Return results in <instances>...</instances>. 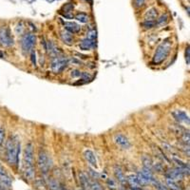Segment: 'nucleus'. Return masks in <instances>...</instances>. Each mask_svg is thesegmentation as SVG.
<instances>
[{
  "label": "nucleus",
  "instance_id": "obj_12",
  "mask_svg": "<svg viewBox=\"0 0 190 190\" xmlns=\"http://www.w3.org/2000/svg\"><path fill=\"white\" fill-rule=\"evenodd\" d=\"M94 46H95L94 40L89 39L88 37L85 38V39H83V40L80 42V44H79L80 49L83 50V51H89V50L92 49Z\"/></svg>",
  "mask_w": 190,
  "mask_h": 190
},
{
  "label": "nucleus",
  "instance_id": "obj_3",
  "mask_svg": "<svg viewBox=\"0 0 190 190\" xmlns=\"http://www.w3.org/2000/svg\"><path fill=\"white\" fill-rule=\"evenodd\" d=\"M24 167L25 169L34 168V152L31 142H29L24 150Z\"/></svg>",
  "mask_w": 190,
  "mask_h": 190
},
{
  "label": "nucleus",
  "instance_id": "obj_16",
  "mask_svg": "<svg viewBox=\"0 0 190 190\" xmlns=\"http://www.w3.org/2000/svg\"><path fill=\"white\" fill-rule=\"evenodd\" d=\"M156 18H157V10L155 8H150L145 14L146 21H155Z\"/></svg>",
  "mask_w": 190,
  "mask_h": 190
},
{
  "label": "nucleus",
  "instance_id": "obj_14",
  "mask_svg": "<svg viewBox=\"0 0 190 190\" xmlns=\"http://www.w3.org/2000/svg\"><path fill=\"white\" fill-rule=\"evenodd\" d=\"M114 174L116 176V179L118 180V182H120L122 184H126V179L124 172H123V170H122V168L120 167V166H118V165L114 166Z\"/></svg>",
  "mask_w": 190,
  "mask_h": 190
},
{
  "label": "nucleus",
  "instance_id": "obj_18",
  "mask_svg": "<svg viewBox=\"0 0 190 190\" xmlns=\"http://www.w3.org/2000/svg\"><path fill=\"white\" fill-rule=\"evenodd\" d=\"M142 163L144 164V167L145 168H147V169H152L153 168V162H152V159L147 156V155H144L142 157Z\"/></svg>",
  "mask_w": 190,
  "mask_h": 190
},
{
  "label": "nucleus",
  "instance_id": "obj_24",
  "mask_svg": "<svg viewBox=\"0 0 190 190\" xmlns=\"http://www.w3.org/2000/svg\"><path fill=\"white\" fill-rule=\"evenodd\" d=\"M142 27L147 30H150L152 28H154L156 26V21H145L144 23L142 24Z\"/></svg>",
  "mask_w": 190,
  "mask_h": 190
},
{
  "label": "nucleus",
  "instance_id": "obj_13",
  "mask_svg": "<svg viewBox=\"0 0 190 190\" xmlns=\"http://www.w3.org/2000/svg\"><path fill=\"white\" fill-rule=\"evenodd\" d=\"M64 27L70 33H77L80 31V26L75 22H64Z\"/></svg>",
  "mask_w": 190,
  "mask_h": 190
},
{
  "label": "nucleus",
  "instance_id": "obj_6",
  "mask_svg": "<svg viewBox=\"0 0 190 190\" xmlns=\"http://www.w3.org/2000/svg\"><path fill=\"white\" fill-rule=\"evenodd\" d=\"M68 65V59L66 57L56 56L52 60V70L54 73H60Z\"/></svg>",
  "mask_w": 190,
  "mask_h": 190
},
{
  "label": "nucleus",
  "instance_id": "obj_15",
  "mask_svg": "<svg viewBox=\"0 0 190 190\" xmlns=\"http://www.w3.org/2000/svg\"><path fill=\"white\" fill-rule=\"evenodd\" d=\"M79 180H80L81 185L83 186V188H84L85 190H88L90 188V183L89 181V177L85 173L81 172L79 174Z\"/></svg>",
  "mask_w": 190,
  "mask_h": 190
},
{
  "label": "nucleus",
  "instance_id": "obj_20",
  "mask_svg": "<svg viewBox=\"0 0 190 190\" xmlns=\"http://www.w3.org/2000/svg\"><path fill=\"white\" fill-rule=\"evenodd\" d=\"M166 184L171 190H182L181 186L176 183V181L170 179V178H166Z\"/></svg>",
  "mask_w": 190,
  "mask_h": 190
},
{
  "label": "nucleus",
  "instance_id": "obj_21",
  "mask_svg": "<svg viewBox=\"0 0 190 190\" xmlns=\"http://www.w3.org/2000/svg\"><path fill=\"white\" fill-rule=\"evenodd\" d=\"M49 187L51 190H61V186L55 179H51L49 181Z\"/></svg>",
  "mask_w": 190,
  "mask_h": 190
},
{
  "label": "nucleus",
  "instance_id": "obj_32",
  "mask_svg": "<svg viewBox=\"0 0 190 190\" xmlns=\"http://www.w3.org/2000/svg\"><path fill=\"white\" fill-rule=\"evenodd\" d=\"M4 137H5V130L2 127H0V147L3 145Z\"/></svg>",
  "mask_w": 190,
  "mask_h": 190
},
{
  "label": "nucleus",
  "instance_id": "obj_11",
  "mask_svg": "<svg viewBox=\"0 0 190 190\" xmlns=\"http://www.w3.org/2000/svg\"><path fill=\"white\" fill-rule=\"evenodd\" d=\"M84 157L90 165H92L93 167H97V160H96V157H95V154L93 153V151H91L90 149L85 150Z\"/></svg>",
  "mask_w": 190,
  "mask_h": 190
},
{
  "label": "nucleus",
  "instance_id": "obj_31",
  "mask_svg": "<svg viewBox=\"0 0 190 190\" xmlns=\"http://www.w3.org/2000/svg\"><path fill=\"white\" fill-rule=\"evenodd\" d=\"M155 185H156V188L157 190H168L167 189V186H165L164 184H163L162 183H159V182H155Z\"/></svg>",
  "mask_w": 190,
  "mask_h": 190
},
{
  "label": "nucleus",
  "instance_id": "obj_33",
  "mask_svg": "<svg viewBox=\"0 0 190 190\" xmlns=\"http://www.w3.org/2000/svg\"><path fill=\"white\" fill-rule=\"evenodd\" d=\"M108 185L110 189H115L116 188V184L112 179H109L108 180Z\"/></svg>",
  "mask_w": 190,
  "mask_h": 190
},
{
  "label": "nucleus",
  "instance_id": "obj_7",
  "mask_svg": "<svg viewBox=\"0 0 190 190\" xmlns=\"http://www.w3.org/2000/svg\"><path fill=\"white\" fill-rule=\"evenodd\" d=\"M0 44L3 47H10L14 45V39L8 28H2L0 30Z\"/></svg>",
  "mask_w": 190,
  "mask_h": 190
},
{
  "label": "nucleus",
  "instance_id": "obj_9",
  "mask_svg": "<svg viewBox=\"0 0 190 190\" xmlns=\"http://www.w3.org/2000/svg\"><path fill=\"white\" fill-rule=\"evenodd\" d=\"M172 115H173L174 119L178 123L185 124V125H189V123H190L188 114L185 111L182 110V109H175V110H173L172 111Z\"/></svg>",
  "mask_w": 190,
  "mask_h": 190
},
{
  "label": "nucleus",
  "instance_id": "obj_35",
  "mask_svg": "<svg viewBox=\"0 0 190 190\" xmlns=\"http://www.w3.org/2000/svg\"><path fill=\"white\" fill-rule=\"evenodd\" d=\"M153 166H154V168H155L157 171H159V172H162V170L163 169V165L161 164V163H156L155 165L153 164Z\"/></svg>",
  "mask_w": 190,
  "mask_h": 190
},
{
  "label": "nucleus",
  "instance_id": "obj_37",
  "mask_svg": "<svg viewBox=\"0 0 190 190\" xmlns=\"http://www.w3.org/2000/svg\"><path fill=\"white\" fill-rule=\"evenodd\" d=\"M4 174H6V172H5V170H4V168L2 167V166L0 165V176L4 175Z\"/></svg>",
  "mask_w": 190,
  "mask_h": 190
},
{
  "label": "nucleus",
  "instance_id": "obj_26",
  "mask_svg": "<svg viewBox=\"0 0 190 190\" xmlns=\"http://www.w3.org/2000/svg\"><path fill=\"white\" fill-rule=\"evenodd\" d=\"M182 140L183 142H184V145L188 146L189 145V132L188 131H184L183 133V136H182Z\"/></svg>",
  "mask_w": 190,
  "mask_h": 190
},
{
  "label": "nucleus",
  "instance_id": "obj_29",
  "mask_svg": "<svg viewBox=\"0 0 190 190\" xmlns=\"http://www.w3.org/2000/svg\"><path fill=\"white\" fill-rule=\"evenodd\" d=\"M89 175H90V177L92 178V179H94V180L99 179V174L96 171H94L93 169L89 168Z\"/></svg>",
  "mask_w": 190,
  "mask_h": 190
},
{
  "label": "nucleus",
  "instance_id": "obj_8",
  "mask_svg": "<svg viewBox=\"0 0 190 190\" xmlns=\"http://www.w3.org/2000/svg\"><path fill=\"white\" fill-rule=\"evenodd\" d=\"M113 141L118 147H120L123 149H128L131 147V144H130V141L128 140V138L122 133L115 134L113 137Z\"/></svg>",
  "mask_w": 190,
  "mask_h": 190
},
{
  "label": "nucleus",
  "instance_id": "obj_5",
  "mask_svg": "<svg viewBox=\"0 0 190 190\" xmlns=\"http://www.w3.org/2000/svg\"><path fill=\"white\" fill-rule=\"evenodd\" d=\"M36 42V36L33 33H26L21 39V47L24 52L29 53L32 52Z\"/></svg>",
  "mask_w": 190,
  "mask_h": 190
},
{
  "label": "nucleus",
  "instance_id": "obj_34",
  "mask_svg": "<svg viewBox=\"0 0 190 190\" xmlns=\"http://www.w3.org/2000/svg\"><path fill=\"white\" fill-rule=\"evenodd\" d=\"M145 2H146V0H135V1H134V3H135V6H136L137 8H140V7H142V5L145 4Z\"/></svg>",
  "mask_w": 190,
  "mask_h": 190
},
{
  "label": "nucleus",
  "instance_id": "obj_27",
  "mask_svg": "<svg viewBox=\"0 0 190 190\" xmlns=\"http://www.w3.org/2000/svg\"><path fill=\"white\" fill-rule=\"evenodd\" d=\"M96 37H97V32H96V31H95V30H92V31L88 32V38L89 39H91V40L95 41Z\"/></svg>",
  "mask_w": 190,
  "mask_h": 190
},
{
  "label": "nucleus",
  "instance_id": "obj_36",
  "mask_svg": "<svg viewBox=\"0 0 190 190\" xmlns=\"http://www.w3.org/2000/svg\"><path fill=\"white\" fill-rule=\"evenodd\" d=\"M186 52H187V55L185 54V58L187 59L186 62H187V65H189V48L187 47V49H186Z\"/></svg>",
  "mask_w": 190,
  "mask_h": 190
},
{
  "label": "nucleus",
  "instance_id": "obj_2",
  "mask_svg": "<svg viewBox=\"0 0 190 190\" xmlns=\"http://www.w3.org/2000/svg\"><path fill=\"white\" fill-rule=\"evenodd\" d=\"M171 51V42L169 40H165L163 42H162L154 53L153 56V63L159 65L161 63H163L166 58H167L169 52Z\"/></svg>",
  "mask_w": 190,
  "mask_h": 190
},
{
  "label": "nucleus",
  "instance_id": "obj_38",
  "mask_svg": "<svg viewBox=\"0 0 190 190\" xmlns=\"http://www.w3.org/2000/svg\"><path fill=\"white\" fill-rule=\"evenodd\" d=\"M61 190H67V189H65V188H62V187H61Z\"/></svg>",
  "mask_w": 190,
  "mask_h": 190
},
{
  "label": "nucleus",
  "instance_id": "obj_10",
  "mask_svg": "<svg viewBox=\"0 0 190 190\" xmlns=\"http://www.w3.org/2000/svg\"><path fill=\"white\" fill-rule=\"evenodd\" d=\"M184 175H185L184 172L181 168L177 167V168H174V169L168 171L167 178H170V179H172L174 181H176V180H183Z\"/></svg>",
  "mask_w": 190,
  "mask_h": 190
},
{
  "label": "nucleus",
  "instance_id": "obj_19",
  "mask_svg": "<svg viewBox=\"0 0 190 190\" xmlns=\"http://www.w3.org/2000/svg\"><path fill=\"white\" fill-rule=\"evenodd\" d=\"M61 38H62L63 42L66 43L67 45H71L73 43L72 35H71V33L68 32V31H63L61 33Z\"/></svg>",
  "mask_w": 190,
  "mask_h": 190
},
{
  "label": "nucleus",
  "instance_id": "obj_30",
  "mask_svg": "<svg viewBox=\"0 0 190 190\" xmlns=\"http://www.w3.org/2000/svg\"><path fill=\"white\" fill-rule=\"evenodd\" d=\"M90 190H103L102 186L98 183H92L90 184Z\"/></svg>",
  "mask_w": 190,
  "mask_h": 190
},
{
  "label": "nucleus",
  "instance_id": "obj_1",
  "mask_svg": "<svg viewBox=\"0 0 190 190\" xmlns=\"http://www.w3.org/2000/svg\"><path fill=\"white\" fill-rule=\"evenodd\" d=\"M20 141L17 136H10L6 144V157L10 165L17 166L20 155Z\"/></svg>",
  "mask_w": 190,
  "mask_h": 190
},
{
  "label": "nucleus",
  "instance_id": "obj_23",
  "mask_svg": "<svg viewBox=\"0 0 190 190\" xmlns=\"http://www.w3.org/2000/svg\"><path fill=\"white\" fill-rule=\"evenodd\" d=\"M76 20H78L79 22L81 23H87L89 21V16L88 14H84V13H81V14H78L76 16H75Z\"/></svg>",
  "mask_w": 190,
  "mask_h": 190
},
{
  "label": "nucleus",
  "instance_id": "obj_39",
  "mask_svg": "<svg viewBox=\"0 0 190 190\" xmlns=\"http://www.w3.org/2000/svg\"><path fill=\"white\" fill-rule=\"evenodd\" d=\"M78 190H83V189H78Z\"/></svg>",
  "mask_w": 190,
  "mask_h": 190
},
{
  "label": "nucleus",
  "instance_id": "obj_25",
  "mask_svg": "<svg viewBox=\"0 0 190 190\" xmlns=\"http://www.w3.org/2000/svg\"><path fill=\"white\" fill-rule=\"evenodd\" d=\"M167 19H168V17H167V15H166V14L162 15V16L157 20L156 25H158V26H163V25H165L166 22H167Z\"/></svg>",
  "mask_w": 190,
  "mask_h": 190
},
{
  "label": "nucleus",
  "instance_id": "obj_17",
  "mask_svg": "<svg viewBox=\"0 0 190 190\" xmlns=\"http://www.w3.org/2000/svg\"><path fill=\"white\" fill-rule=\"evenodd\" d=\"M126 181L129 184V185L131 186V188H139L141 186L136 175H130V176H128Z\"/></svg>",
  "mask_w": 190,
  "mask_h": 190
},
{
  "label": "nucleus",
  "instance_id": "obj_4",
  "mask_svg": "<svg viewBox=\"0 0 190 190\" xmlns=\"http://www.w3.org/2000/svg\"><path fill=\"white\" fill-rule=\"evenodd\" d=\"M37 165L39 169L41 170V172H43L44 174L49 172V170L52 167V163H51V160L49 158V155L48 153L44 150H40L38 153V157H37Z\"/></svg>",
  "mask_w": 190,
  "mask_h": 190
},
{
  "label": "nucleus",
  "instance_id": "obj_28",
  "mask_svg": "<svg viewBox=\"0 0 190 190\" xmlns=\"http://www.w3.org/2000/svg\"><path fill=\"white\" fill-rule=\"evenodd\" d=\"M70 75L72 76L73 78H81V76H82V71H80V70H78V69H73V70H71Z\"/></svg>",
  "mask_w": 190,
  "mask_h": 190
},
{
  "label": "nucleus",
  "instance_id": "obj_22",
  "mask_svg": "<svg viewBox=\"0 0 190 190\" xmlns=\"http://www.w3.org/2000/svg\"><path fill=\"white\" fill-rule=\"evenodd\" d=\"M0 182H1L2 184H4L8 187L11 185V179L7 174H4V175L0 176Z\"/></svg>",
  "mask_w": 190,
  "mask_h": 190
}]
</instances>
